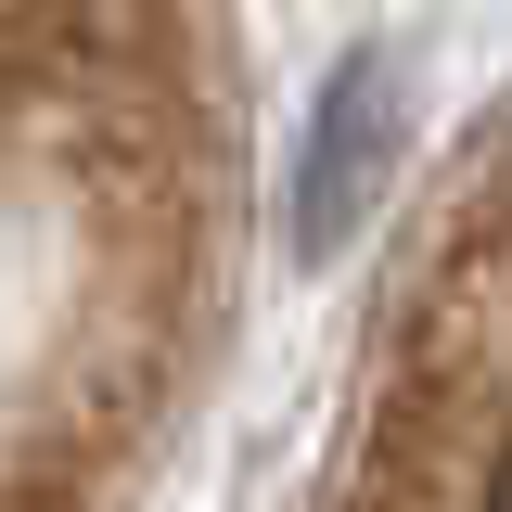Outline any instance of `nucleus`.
<instances>
[{"mask_svg": "<svg viewBox=\"0 0 512 512\" xmlns=\"http://www.w3.org/2000/svg\"><path fill=\"white\" fill-rule=\"evenodd\" d=\"M218 0H0V512H128L231 320Z\"/></svg>", "mask_w": 512, "mask_h": 512, "instance_id": "1", "label": "nucleus"}]
</instances>
